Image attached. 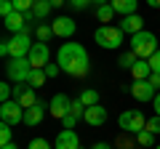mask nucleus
<instances>
[{"instance_id":"17","label":"nucleus","mask_w":160,"mask_h":149,"mask_svg":"<svg viewBox=\"0 0 160 149\" xmlns=\"http://www.w3.org/2000/svg\"><path fill=\"white\" fill-rule=\"evenodd\" d=\"M109 6H112L115 13H120V16H131V13H136L139 0H109Z\"/></svg>"},{"instance_id":"25","label":"nucleus","mask_w":160,"mask_h":149,"mask_svg":"<svg viewBox=\"0 0 160 149\" xmlns=\"http://www.w3.org/2000/svg\"><path fill=\"white\" fill-rule=\"evenodd\" d=\"M112 16H115V8L109 6V3L96 8V19H99V22H112Z\"/></svg>"},{"instance_id":"6","label":"nucleus","mask_w":160,"mask_h":149,"mask_svg":"<svg viewBox=\"0 0 160 149\" xmlns=\"http://www.w3.org/2000/svg\"><path fill=\"white\" fill-rule=\"evenodd\" d=\"M0 117H3V123H8V125L24 123V107L16 101V99H11V101H3V104H0Z\"/></svg>"},{"instance_id":"18","label":"nucleus","mask_w":160,"mask_h":149,"mask_svg":"<svg viewBox=\"0 0 160 149\" xmlns=\"http://www.w3.org/2000/svg\"><path fill=\"white\" fill-rule=\"evenodd\" d=\"M131 74H133V80H149V74H152V67H149L147 59H139V61L133 64Z\"/></svg>"},{"instance_id":"27","label":"nucleus","mask_w":160,"mask_h":149,"mask_svg":"<svg viewBox=\"0 0 160 149\" xmlns=\"http://www.w3.org/2000/svg\"><path fill=\"white\" fill-rule=\"evenodd\" d=\"M11 3H13V8H16V11L27 13V11H32V6L38 3V0H11Z\"/></svg>"},{"instance_id":"36","label":"nucleus","mask_w":160,"mask_h":149,"mask_svg":"<svg viewBox=\"0 0 160 149\" xmlns=\"http://www.w3.org/2000/svg\"><path fill=\"white\" fill-rule=\"evenodd\" d=\"M43 69H46V74H48V77H56V74H59V69H62V67H59V64H46Z\"/></svg>"},{"instance_id":"2","label":"nucleus","mask_w":160,"mask_h":149,"mask_svg":"<svg viewBox=\"0 0 160 149\" xmlns=\"http://www.w3.org/2000/svg\"><path fill=\"white\" fill-rule=\"evenodd\" d=\"M158 48H160V46H158V37H155L149 29H142V32L131 35V51L136 53L139 59H149Z\"/></svg>"},{"instance_id":"23","label":"nucleus","mask_w":160,"mask_h":149,"mask_svg":"<svg viewBox=\"0 0 160 149\" xmlns=\"http://www.w3.org/2000/svg\"><path fill=\"white\" fill-rule=\"evenodd\" d=\"M48 80V74H46V69H32V74H29V80H27V85L29 88H43V83Z\"/></svg>"},{"instance_id":"34","label":"nucleus","mask_w":160,"mask_h":149,"mask_svg":"<svg viewBox=\"0 0 160 149\" xmlns=\"http://www.w3.org/2000/svg\"><path fill=\"white\" fill-rule=\"evenodd\" d=\"M67 3L75 8V11H83V8H88V6H91V0H67Z\"/></svg>"},{"instance_id":"45","label":"nucleus","mask_w":160,"mask_h":149,"mask_svg":"<svg viewBox=\"0 0 160 149\" xmlns=\"http://www.w3.org/2000/svg\"><path fill=\"white\" fill-rule=\"evenodd\" d=\"M155 149H160V144H158V147H155Z\"/></svg>"},{"instance_id":"13","label":"nucleus","mask_w":160,"mask_h":149,"mask_svg":"<svg viewBox=\"0 0 160 149\" xmlns=\"http://www.w3.org/2000/svg\"><path fill=\"white\" fill-rule=\"evenodd\" d=\"M46 112H48V104L46 101H38L35 107L24 109V123H27V125H40L43 117H46Z\"/></svg>"},{"instance_id":"11","label":"nucleus","mask_w":160,"mask_h":149,"mask_svg":"<svg viewBox=\"0 0 160 149\" xmlns=\"http://www.w3.org/2000/svg\"><path fill=\"white\" fill-rule=\"evenodd\" d=\"M51 27H53V35H56V37H72L75 29H78V24H75V19H69V16H56L51 22Z\"/></svg>"},{"instance_id":"39","label":"nucleus","mask_w":160,"mask_h":149,"mask_svg":"<svg viewBox=\"0 0 160 149\" xmlns=\"http://www.w3.org/2000/svg\"><path fill=\"white\" fill-rule=\"evenodd\" d=\"M152 104H155V115L160 117V93H158V96H155V101H152Z\"/></svg>"},{"instance_id":"41","label":"nucleus","mask_w":160,"mask_h":149,"mask_svg":"<svg viewBox=\"0 0 160 149\" xmlns=\"http://www.w3.org/2000/svg\"><path fill=\"white\" fill-rule=\"evenodd\" d=\"M107 3H109V0H91V6H96V8L99 6H107Z\"/></svg>"},{"instance_id":"1","label":"nucleus","mask_w":160,"mask_h":149,"mask_svg":"<svg viewBox=\"0 0 160 149\" xmlns=\"http://www.w3.org/2000/svg\"><path fill=\"white\" fill-rule=\"evenodd\" d=\"M56 64L62 67V72H67L69 77H86L88 74V51L80 43H64L59 48Z\"/></svg>"},{"instance_id":"14","label":"nucleus","mask_w":160,"mask_h":149,"mask_svg":"<svg viewBox=\"0 0 160 149\" xmlns=\"http://www.w3.org/2000/svg\"><path fill=\"white\" fill-rule=\"evenodd\" d=\"M83 120H86L88 125L99 128V125L107 123V109H104L102 104H96V107H86V117H83Z\"/></svg>"},{"instance_id":"15","label":"nucleus","mask_w":160,"mask_h":149,"mask_svg":"<svg viewBox=\"0 0 160 149\" xmlns=\"http://www.w3.org/2000/svg\"><path fill=\"white\" fill-rule=\"evenodd\" d=\"M118 27L123 29L126 35H136V32L144 29V19L139 16V13H131V16H123V22H120Z\"/></svg>"},{"instance_id":"12","label":"nucleus","mask_w":160,"mask_h":149,"mask_svg":"<svg viewBox=\"0 0 160 149\" xmlns=\"http://www.w3.org/2000/svg\"><path fill=\"white\" fill-rule=\"evenodd\" d=\"M53 149H80V138H78V133H75L72 128H64V131L56 136Z\"/></svg>"},{"instance_id":"26","label":"nucleus","mask_w":160,"mask_h":149,"mask_svg":"<svg viewBox=\"0 0 160 149\" xmlns=\"http://www.w3.org/2000/svg\"><path fill=\"white\" fill-rule=\"evenodd\" d=\"M13 141V128L8 125V123H3V125H0V147H3V144H11Z\"/></svg>"},{"instance_id":"32","label":"nucleus","mask_w":160,"mask_h":149,"mask_svg":"<svg viewBox=\"0 0 160 149\" xmlns=\"http://www.w3.org/2000/svg\"><path fill=\"white\" fill-rule=\"evenodd\" d=\"M27 149H51V144H48L46 138H32Z\"/></svg>"},{"instance_id":"40","label":"nucleus","mask_w":160,"mask_h":149,"mask_svg":"<svg viewBox=\"0 0 160 149\" xmlns=\"http://www.w3.org/2000/svg\"><path fill=\"white\" fill-rule=\"evenodd\" d=\"M91 149H112V147H109V144H104V141H99V144H93Z\"/></svg>"},{"instance_id":"38","label":"nucleus","mask_w":160,"mask_h":149,"mask_svg":"<svg viewBox=\"0 0 160 149\" xmlns=\"http://www.w3.org/2000/svg\"><path fill=\"white\" fill-rule=\"evenodd\" d=\"M118 147H120V149H131V141H128V138H123V136H120V138H118Z\"/></svg>"},{"instance_id":"20","label":"nucleus","mask_w":160,"mask_h":149,"mask_svg":"<svg viewBox=\"0 0 160 149\" xmlns=\"http://www.w3.org/2000/svg\"><path fill=\"white\" fill-rule=\"evenodd\" d=\"M136 61H139V56L131 51V48H128V51H123V53H120V59H118L120 69H128V72L133 69V64H136Z\"/></svg>"},{"instance_id":"21","label":"nucleus","mask_w":160,"mask_h":149,"mask_svg":"<svg viewBox=\"0 0 160 149\" xmlns=\"http://www.w3.org/2000/svg\"><path fill=\"white\" fill-rule=\"evenodd\" d=\"M80 101L86 104V107H96V104H102V99H99V93L93 91V88H86V91H80Z\"/></svg>"},{"instance_id":"28","label":"nucleus","mask_w":160,"mask_h":149,"mask_svg":"<svg viewBox=\"0 0 160 149\" xmlns=\"http://www.w3.org/2000/svg\"><path fill=\"white\" fill-rule=\"evenodd\" d=\"M136 141L142 144V147H155V133H149V131H142L136 136Z\"/></svg>"},{"instance_id":"24","label":"nucleus","mask_w":160,"mask_h":149,"mask_svg":"<svg viewBox=\"0 0 160 149\" xmlns=\"http://www.w3.org/2000/svg\"><path fill=\"white\" fill-rule=\"evenodd\" d=\"M51 0H38V3H35V6H32V11H35V16H38V22H40V19H46L48 16V13H51Z\"/></svg>"},{"instance_id":"8","label":"nucleus","mask_w":160,"mask_h":149,"mask_svg":"<svg viewBox=\"0 0 160 149\" xmlns=\"http://www.w3.org/2000/svg\"><path fill=\"white\" fill-rule=\"evenodd\" d=\"M131 96L136 99V101H155V96H158V91H155V85L149 80H133L131 83Z\"/></svg>"},{"instance_id":"10","label":"nucleus","mask_w":160,"mask_h":149,"mask_svg":"<svg viewBox=\"0 0 160 149\" xmlns=\"http://www.w3.org/2000/svg\"><path fill=\"white\" fill-rule=\"evenodd\" d=\"M27 59H29V64H32L35 69H43V67L48 64V59H51V51H48V43H35Z\"/></svg>"},{"instance_id":"35","label":"nucleus","mask_w":160,"mask_h":149,"mask_svg":"<svg viewBox=\"0 0 160 149\" xmlns=\"http://www.w3.org/2000/svg\"><path fill=\"white\" fill-rule=\"evenodd\" d=\"M78 120H80V117H75L72 112H69V115L62 120V125H64V128H75V125H78Z\"/></svg>"},{"instance_id":"3","label":"nucleus","mask_w":160,"mask_h":149,"mask_svg":"<svg viewBox=\"0 0 160 149\" xmlns=\"http://www.w3.org/2000/svg\"><path fill=\"white\" fill-rule=\"evenodd\" d=\"M123 29L120 27H109V24H102V27L93 32V40L99 43L102 48H107V51H115V48L123 46Z\"/></svg>"},{"instance_id":"7","label":"nucleus","mask_w":160,"mask_h":149,"mask_svg":"<svg viewBox=\"0 0 160 149\" xmlns=\"http://www.w3.org/2000/svg\"><path fill=\"white\" fill-rule=\"evenodd\" d=\"M35 43L29 40V35L19 32V35H11V40H8V48H11V59H22V56H29Z\"/></svg>"},{"instance_id":"22","label":"nucleus","mask_w":160,"mask_h":149,"mask_svg":"<svg viewBox=\"0 0 160 149\" xmlns=\"http://www.w3.org/2000/svg\"><path fill=\"white\" fill-rule=\"evenodd\" d=\"M35 37H38V43H48L51 37H56V35H53V27H51V24H38Z\"/></svg>"},{"instance_id":"9","label":"nucleus","mask_w":160,"mask_h":149,"mask_svg":"<svg viewBox=\"0 0 160 149\" xmlns=\"http://www.w3.org/2000/svg\"><path fill=\"white\" fill-rule=\"evenodd\" d=\"M69 109H72V101H69L64 93H56V96L51 99V104H48V112H51L56 120H64V117L69 115Z\"/></svg>"},{"instance_id":"37","label":"nucleus","mask_w":160,"mask_h":149,"mask_svg":"<svg viewBox=\"0 0 160 149\" xmlns=\"http://www.w3.org/2000/svg\"><path fill=\"white\" fill-rule=\"evenodd\" d=\"M149 83H152L155 91H158V88H160V72H152V74H149Z\"/></svg>"},{"instance_id":"44","label":"nucleus","mask_w":160,"mask_h":149,"mask_svg":"<svg viewBox=\"0 0 160 149\" xmlns=\"http://www.w3.org/2000/svg\"><path fill=\"white\" fill-rule=\"evenodd\" d=\"M0 149H19V147H16V144L11 141V144H3V147H0Z\"/></svg>"},{"instance_id":"19","label":"nucleus","mask_w":160,"mask_h":149,"mask_svg":"<svg viewBox=\"0 0 160 149\" xmlns=\"http://www.w3.org/2000/svg\"><path fill=\"white\" fill-rule=\"evenodd\" d=\"M16 101L22 104L24 109H29V107H35V104H38L40 99H38V93H35V88H29V85H27V88H24V93L16 99Z\"/></svg>"},{"instance_id":"30","label":"nucleus","mask_w":160,"mask_h":149,"mask_svg":"<svg viewBox=\"0 0 160 149\" xmlns=\"http://www.w3.org/2000/svg\"><path fill=\"white\" fill-rule=\"evenodd\" d=\"M11 99H13V85L3 83V85H0V101H11Z\"/></svg>"},{"instance_id":"4","label":"nucleus","mask_w":160,"mask_h":149,"mask_svg":"<svg viewBox=\"0 0 160 149\" xmlns=\"http://www.w3.org/2000/svg\"><path fill=\"white\" fill-rule=\"evenodd\" d=\"M32 64H29V59L27 56H22V59H8V64H6V74H8V80L11 83H27L29 80V74H32Z\"/></svg>"},{"instance_id":"42","label":"nucleus","mask_w":160,"mask_h":149,"mask_svg":"<svg viewBox=\"0 0 160 149\" xmlns=\"http://www.w3.org/2000/svg\"><path fill=\"white\" fill-rule=\"evenodd\" d=\"M64 3H67V0H51V6H53V8H59V6H64Z\"/></svg>"},{"instance_id":"43","label":"nucleus","mask_w":160,"mask_h":149,"mask_svg":"<svg viewBox=\"0 0 160 149\" xmlns=\"http://www.w3.org/2000/svg\"><path fill=\"white\" fill-rule=\"evenodd\" d=\"M147 6H152V8H160V0H147Z\"/></svg>"},{"instance_id":"5","label":"nucleus","mask_w":160,"mask_h":149,"mask_svg":"<svg viewBox=\"0 0 160 149\" xmlns=\"http://www.w3.org/2000/svg\"><path fill=\"white\" fill-rule=\"evenodd\" d=\"M120 128H123V133L139 136L142 131H147V117H144V112H139V109H126V112L120 115Z\"/></svg>"},{"instance_id":"16","label":"nucleus","mask_w":160,"mask_h":149,"mask_svg":"<svg viewBox=\"0 0 160 149\" xmlns=\"http://www.w3.org/2000/svg\"><path fill=\"white\" fill-rule=\"evenodd\" d=\"M3 24H6V29H8L11 35H19V32L27 29V19H24L22 11H16V13H11L8 19H3Z\"/></svg>"},{"instance_id":"33","label":"nucleus","mask_w":160,"mask_h":149,"mask_svg":"<svg viewBox=\"0 0 160 149\" xmlns=\"http://www.w3.org/2000/svg\"><path fill=\"white\" fill-rule=\"evenodd\" d=\"M147 61H149V67H152V72H160V48L147 59Z\"/></svg>"},{"instance_id":"29","label":"nucleus","mask_w":160,"mask_h":149,"mask_svg":"<svg viewBox=\"0 0 160 149\" xmlns=\"http://www.w3.org/2000/svg\"><path fill=\"white\" fill-rule=\"evenodd\" d=\"M11 13H16L13 3H11V0H0V16H3V19H8Z\"/></svg>"},{"instance_id":"31","label":"nucleus","mask_w":160,"mask_h":149,"mask_svg":"<svg viewBox=\"0 0 160 149\" xmlns=\"http://www.w3.org/2000/svg\"><path fill=\"white\" fill-rule=\"evenodd\" d=\"M147 131H149V133H155V136L160 133V117H158V115L147 120Z\"/></svg>"}]
</instances>
